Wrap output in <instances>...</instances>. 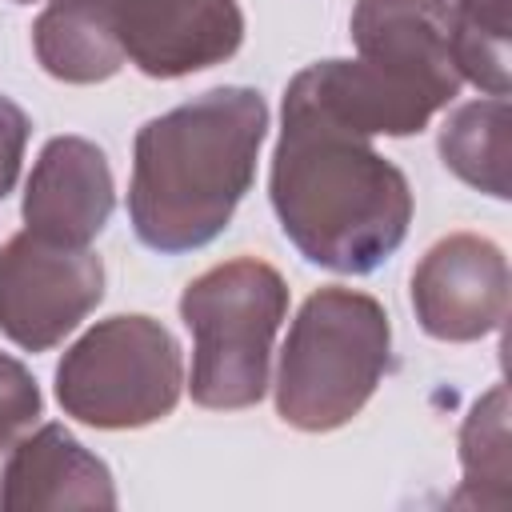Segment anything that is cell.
<instances>
[{
  "mask_svg": "<svg viewBox=\"0 0 512 512\" xmlns=\"http://www.w3.org/2000/svg\"><path fill=\"white\" fill-rule=\"evenodd\" d=\"M268 192L296 252L344 276L376 272L412 224L408 176L292 88H284Z\"/></svg>",
  "mask_w": 512,
  "mask_h": 512,
  "instance_id": "obj_1",
  "label": "cell"
},
{
  "mask_svg": "<svg viewBox=\"0 0 512 512\" xmlns=\"http://www.w3.org/2000/svg\"><path fill=\"white\" fill-rule=\"evenodd\" d=\"M268 104L224 84L152 116L132 144L128 220L140 244L176 256L212 244L256 180Z\"/></svg>",
  "mask_w": 512,
  "mask_h": 512,
  "instance_id": "obj_2",
  "label": "cell"
},
{
  "mask_svg": "<svg viewBox=\"0 0 512 512\" xmlns=\"http://www.w3.org/2000/svg\"><path fill=\"white\" fill-rule=\"evenodd\" d=\"M392 352V324L376 296L328 284L312 292L280 348L276 416L300 432L344 428L372 400Z\"/></svg>",
  "mask_w": 512,
  "mask_h": 512,
  "instance_id": "obj_3",
  "label": "cell"
},
{
  "mask_svg": "<svg viewBox=\"0 0 512 512\" xmlns=\"http://www.w3.org/2000/svg\"><path fill=\"white\" fill-rule=\"evenodd\" d=\"M284 312L288 284L268 260L236 256L188 280L180 320L192 332L188 392L200 408L232 412L264 400Z\"/></svg>",
  "mask_w": 512,
  "mask_h": 512,
  "instance_id": "obj_4",
  "label": "cell"
},
{
  "mask_svg": "<svg viewBox=\"0 0 512 512\" xmlns=\"http://www.w3.org/2000/svg\"><path fill=\"white\" fill-rule=\"evenodd\" d=\"M184 388V360L176 336L144 316H108L92 324L56 364L60 408L104 432L144 428L164 420Z\"/></svg>",
  "mask_w": 512,
  "mask_h": 512,
  "instance_id": "obj_5",
  "label": "cell"
},
{
  "mask_svg": "<svg viewBox=\"0 0 512 512\" xmlns=\"http://www.w3.org/2000/svg\"><path fill=\"white\" fill-rule=\"evenodd\" d=\"M104 300V264L92 248H64L28 228L0 248V332L24 352H48Z\"/></svg>",
  "mask_w": 512,
  "mask_h": 512,
  "instance_id": "obj_6",
  "label": "cell"
},
{
  "mask_svg": "<svg viewBox=\"0 0 512 512\" xmlns=\"http://www.w3.org/2000/svg\"><path fill=\"white\" fill-rule=\"evenodd\" d=\"M100 20L124 60L152 80H176L224 64L244 40L236 0H52Z\"/></svg>",
  "mask_w": 512,
  "mask_h": 512,
  "instance_id": "obj_7",
  "label": "cell"
},
{
  "mask_svg": "<svg viewBox=\"0 0 512 512\" xmlns=\"http://www.w3.org/2000/svg\"><path fill=\"white\" fill-rule=\"evenodd\" d=\"M412 308L432 340H484L508 312L504 248L480 232H452L436 240L412 268Z\"/></svg>",
  "mask_w": 512,
  "mask_h": 512,
  "instance_id": "obj_8",
  "label": "cell"
},
{
  "mask_svg": "<svg viewBox=\"0 0 512 512\" xmlns=\"http://www.w3.org/2000/svg\"><path fill=\"white\" fill-rule=\"evenodd\" d=\"M348 28L356 60L416 88L436 108L456 100L464 80L452 60L448 0H356Z\"/></svg>",
  "mask_w": 512,
  "mask_h": 512,
  "instance_id": "obj_9",
  "label": "cell"
},
{
  "mask_svg": "<svg viewBox=\"0 0 512 512\" xmlns=\"http://www.w3.org/2000/svg\"><path fill=\"white\" fill-rule=\"evenodd\" d=\"M116 204L112 168L100 144L84 136H52L24 184V228L64 248H88Z\"/></svg>",
  "mask_w": 512,
  "mask_h": 512,
  "instance_id": "obj_10",
  "label": "cell"
},
{
  "mask_svg": "<svg viewBox=\"0 0 512 512\" xmlns=\"http://www.w3.org/2000/svg\"><path fill=\"white\" fill-rule=\"evenodd\" d=\"M0 508H116V484L108 464L64 424H40L28 428L0 464Z\"/></svg>",
  "mask_w": 512,
  "mask_h": 512,
  "instance_id": "obj_11",
  "label": "cell"
},
{
  "mask_svg": "<svg viewBox=\"0 0 512 512\" xmlns=\"http://www.w3.org/2000/svg\"><path fill=\"white\" fill-rule=\"evenodd\" d=\"M316 112L356 136H412L440 108L416 88L392 80L364 60H316L288 80Z\"/></svg>",
  "mask_w": 512,
  "mask_h": 512,
  "instance_id": "obj_12",
  "label": "cell"
},
{
  "mask_svg": "<svg viewBox=\"0 0 512 512\" xmlns=\"http://www.w3.org/2000/svg\"><path fill=\"white\" fill-rule=\"evenodd\" d=\"M440 160L468 188L508 200V96L456 104L440 128Z\"/></svg>",
  "mask_w": 512,
  "mask_h": 512,
  "instance_id": "obj_13",
  "label": "cell"
},
{
  "mask_svg": "<svg viewBox=\"0 0 512 512\" xmlns=\"http://www.w3.org/2000/svg\"><path fill=\"white\" fill-rule=\"evenodd\" d=\"M32 48L40 68L64 84H100L128 64L124 48L100 20L64 4H48L36 16Z\"/></svg>",
  "mask_w": 512,
  "mask_h": 512,
  "instance_id": "obj_14",
  "label": "cell"
},
{
  "mask_svg": "<svg viewBox=\"0 0 512 512\" xmlns=\"http://www.w3.org/2000/svg\"><path fill=\"white\" fill-rule=\"evenodd\" d=\"M460 468L464 484L452 504L508 508V392L492 384L460 428Z\"/></svg>",
  "mask_w": 512,
  "mask_h": 512,
  "instance_id": "obj_15",
  "label": "cell"
},
{
  "mask_svg": "<svg viewBox=\"0 0 512 512\" xmlns=\"http://www.w3.org/2000/svg\"><path fill=\"white\" fill-rule=\"evenodd\" d=\"M452 60L460 80L484 96H508L512 84V0H452Z\"/></svg>",
  "mask_w": 512,
  "mask_h": 512,
  "instance_id": "obj_16",
  "label": "cell"
},
{
  "mask_svg": "<svg viewBox=\"0 0 512 512\" xmlns=\"http://www.w3.org/2000/svg\"><path fill=\"white\" fill-rule=\"evenodd\" d=\"M40 412H44L40 384L16 356L0 352V460L28 428H36Z\"/></svg>",
  "mask_w": 512,
  "mask_h": 512,
  "instance_id": "obj_17",
  "label": "cell"
},
{
  "mask_svg": "<svg viewBox=\"0 0 512 512\" xmlns=\"http://www.w3.org/2000/svg\"><path fill=\"white\" fill-rule=\"evenodd\" d=\"M28 132H32V120L28 112L0 96V200L16 188L20 180V160H24V144H28Z\"/></svg>",
  "mask_w": 512,
  "mask_h": 512,
  "instance_id": "obj_18",
  "label": "cell"
},
{
  "mask_svg": "<svg viewBox=\"0 0 512 512\" xmlns=\"http://www.w3.org/2000/svg\"><path fill=\"white\" fill-rule=\"evenodd\" d=\"M12 4H36V0H12Z\"/></svg>",
  "mask_w": 512,
  "mask_h": 512,
  "instance_id": "obj_19",
  "label": "cell"
},
{
  "mask_svg": "<svg viewBox=\"0 0 512 512\" xmlns=\"http://www.w3.org/2000/svg\"><path fill=\"white\" fill-rule=\"evenodd\" d=\"M0 464H4V460H0Z\"/></svg>",
  "mask_w": 512,
  "mask_h": 512,
  "instance_id": "obj_20",
  "label": "cell"
}]
</instances>
